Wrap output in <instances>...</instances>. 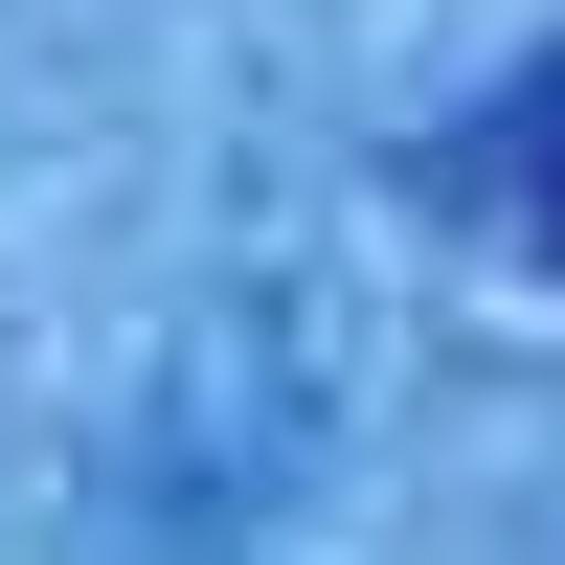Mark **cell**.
I'll return each instance as SVG.
<instances>
[{
    "label": "cell",
    "instance_id": "cell-1",
    "mask_svg": "<svg viewBox=\"0 0 565 565\" xmlns=\"http://www.w3.org/2000/svg\"><path fill=\"white\" fill-rule=\"evenodd\" d=\"M476 181H498V226H521V249L565 271V68H521V90H498V136H476Z\"/></svg>",
    "mask_w": 565,
    "mask_h": 565
}]
</instances>
